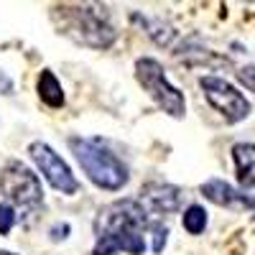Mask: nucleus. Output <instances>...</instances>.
I'll use <instances>...</instances> for the list:
<instances>
[{"mask_svg":"<svg viewBox=\"0 0 255 255\" xmlns=\"http://www.w3.org/2000/svg\"><path fill=\"white\" fill-rule=\"evenodd\" d=\"M148 227V212L138 199H120L105 207L95 220V255H113L118 250L143 255L145 240L143 230Z\"/></svg>","mask_w":255,"mask_h":255,"instance_id":"nucleus-1","label":"nucleus"},{"mask_svg":"<svg viewBox=\"0 0 255 255\" xmlns=\"http://www.w3.org/2000/svg\"><path fill=\"white\" fill-rule=\"evenodd\" d=\"M69 148L74 151L82 171L90 176L92 184H97L100 189L108 191H118L128 184L130 174L128 166L113 153L108 151L100 140H90V138H69Z\"/></svg>","mask_w":255,"mask_h":255,"instance_id":"nucleus-2","label":"nucleus"},{"mask_svg":"<svg viewBox=\"0 0 255 255\" xmlns=\"http://www.w3.org/2000/svg\"><path fill=\"white\" fill-rule=\"evenodd\" d=\"M135 77H138V82L143 84V90L158 102V108H161L163 113H168L171 118H184V113H186V100H184V95L174 87V84L166 79V72H163V67H161L156 59H151V56L138 59V64H135Z\"/></svg>","mask_w":255,"mask_h":255,"instance_id":"nucleus-3","label":"nucleus"},{"mask_svg":"<svg viewBox=\"0 0 255 255\" xmlns=\"http://www.w3.org/2000/svg\"><path fill=\"white\" fill-rule=\"evenodd\" d=\"M199 87L204 90L207 102L217 113H222V118L227 123H240L250 115V102L245 100L243 92H238L235 87H232L227 79L204 74V77H199Z\"/></svg>","mask_w":255,"mask_h":255,"instance_id":"nucleus-4","label":"nucleus"},{"mask_svg":"<svg viewBox=\"0 0 255 255\" xmlns=\"http://www.w3.org/2000/svg\"><path fill=\"white\" fill-rule=\"evenodd\" d=\"M0 191L5 194V199L20 207H33L44 199V191H41L36 174L20 161H10L3 168V174H0Z\"/></svg>","mask_w":255,"mask_h":255,"instance_id":"nucleus-5","label":"nucleus"},{"mask_svg":"<svg viewBox=\"0 0 255 255\" xmlns=\"http://www.w3.org/2000/svg\"><path fill=\"white\" fill-rule=\"evenodd\" d=\"M31 158L36 161V168L46 176V181L56 191H61V194H77L79 191V181L74 179L72 168L67 166V161L61 156L54 153V148L36 140V143H31Z\"/></svg>","mask_w":255,"mask_h":255,"instance_id":"nucleus-6","label":"nucleus"},{"mask_svg":"<svg viewBox=\"0 0 255 255\" xmlns=\"http://www.w3.org/2000/svg\"><path fill=\"white\" fill-rule=\"evenodd\" d=\"M77 38L90 46L108 49L115 41V31L105 18L97 15L95 8H77Z\"/></svg>","mask_w":255,"mask_h":255,"instance_id":"nucleus-7","label":"nucleus"},{"mask_svg":"<svg viewBox=\"0 0 255 255\" xmlns=\"http://www.w3.org/2000/svg\"><path fill=\"white\" fill-rule=\"evenodd\" d=\"M140 207L151 215H171L181 204V189L171 184H161V186H148L143 191V197L138 199Z\"/></svg>","mask_w":255,"mask_h":255,"instance_id":"nucleus-8","label":"nucleus"},{"mask_svg":"<svg viewBox=\"0 0 255 255\" xmlns=\"http://www.w3.org/2000/svg\"><path fill=\"white\" fill-rule=\"evenodd\" d=\"M202 194L215 202L220 207H230V209H255V197H248L243 191H238L235 186H230L222 179H209L207 184H202Z\"/></svg>","mask_w":255,"mask_h":255,"instance_id":"nucleus-9","label":"nucleus"},{"mask_svg":"<svg viewBox=\"0 0 255 255\" xmlns=\"http://www.w3.org/2000/svg\"><path fill=\"white\" fill-rule=\"evenodd\" d=\"M232 158H235L240 186L243 189L255 186V143H235L232 145Z\"/></svg>","mask_w":255,"mask_h":255,"instance_id":"nucleus-10","label":"nucleus"},{"mask_svg":"<svg viewBox=\"0 0 255 255\" xmlns=\"http://www.w3.org/2000/svg\"><path fill=\"white\" fill-rule=\"evenodd\" d=\"M38 97L44 100L49 108H61L64 105V92H61V84H59V79L49 72V69H44L41 72V77H38Z\"/></svg>","mask_w":255,"mask_h":255,"instance_id":"nucleus-11","label":"nucleus"},{"mask_svg":"<svg viewBox=\"0 0 255 255\" xmlns=\"http://www.w3.org/2000/svg\"><path fill=\"white\" fill-rule=\"evenodd\" d=\"M181 225L189 235H202L204 227H207V209L202 204H189L184 217H181Z\"/></svg>","mask_w":255,"mask_h":255,"instance_id":"nucleus-12","label":"nucleus"},{"mask_svg":"<svg viewBox=\"0 0 255 255\" xmlns=\"http://www.w3.org/2000/svg\"><path fill=\"white\" fill-rule=\"evenodd\" d=\"M140 20H143L145 28H148V36H151L158 46H168V44H171V38H174L171 26L161 23V20H145V18H140Z\"/></svg>","mask_w":255,"mask_h":255,"instance_id":"nucleus-13","label":"nucleus"},{"mask_svg":"<svg viewBox=\"0 0 255 255\" xmlns=\"http://www.w3.org/2000/svg\"><path fill=\"white\" fill-rule=\"evenodd\" d=\"M15 225V209L8 202H0V235H8Z\"/></svg>","mask_w":255,"mask_h":255,"instance_id":"nucleus-14","label":"nucleus"},{"mask_svg":"<svg viewBox=\"0 0 255 255\" xmlns=\"http://www.w3.org/2000/svg\"><path fill=\"white\" fill-rule=\"evenodd\" d=\"M166 238H168V230H166V225H156L153 227V253L158 255V253H163V248H166Z\"/></svg>","mask_w":255,"mask_h":255,"instance_id":"nucleus-15","label":"nucleus"},{"mask_svg":"<svg viewBox=\"0 0 255 255\" xmlns=\"http://www.w3.org/2000/svg\"><path fill=\"white\" fill-rule=\"evenodd\" d=\"M238 79L245 84L248 90H253V92H255V67H243V69L238 72Z\"/></svg>","mask_w":255,"mask_h":255,"instance_id":"nucleus-16","label":"nucleus"},{"mask_svg":"<svg viewBox=\"0 0 255 255\" xmlns=\"http://www.w3.org/2000/svg\"><path fill=\"white\" fill-rule=\"evenodd\" d=\"M69 232H72V227L67 225V222H59V225H54L51 227V240H67V235H69Z\"/></svg>","mask_w":255,"mask_h":255,"instance_id":"nucleus-17","label":"nucleus"},{"mask_svg":"<svg viewBox=\"0 0 255 255\" xmlns=\"http://www.w3.org/2000/svg\"><path fill=\"white\" fill-rule=\"evenodd\" d=\"M0 92H3V95H10V92H13V82H10V77H5L3 72H0Z\"/></svg>","mask_w":255,"mask_h":255,"instance_id":"nucleus-18","label":"nucleus"},{"mask_svg":"<svg viewBox=\"0 0 255 255\" xmlns=\"http://www.w3.org/2000/svg\"><path fill=\"white\" fill-rule=\"evenodd\" d=\"M0 255H13V253H5V250H0Z\"/></svg>","mask_w":255,"mask_h":255,"instance_id":"nucleus-19","label":"nucleus"}]
</instances>
